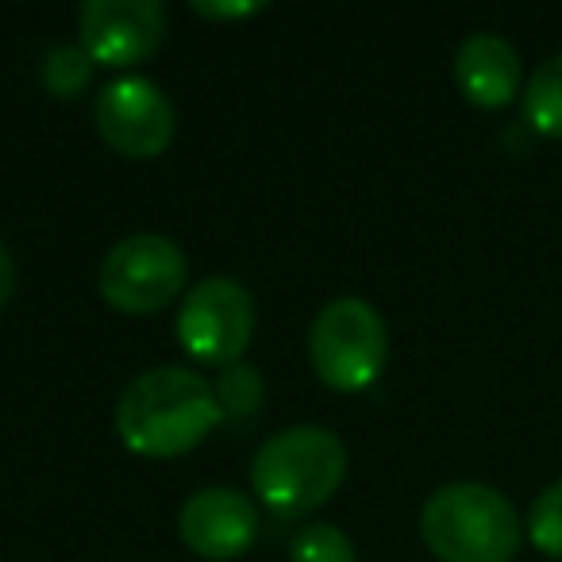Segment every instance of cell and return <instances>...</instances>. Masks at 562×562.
<instances>
[{
  "label": "cell",
  "mask_w": 562,
  "mask_h": 562,
  "mask_svg": "<svg viewBox=\"0 0 562 562\" xmlns=\"http://www.w3.org/2000/svg\"><path fill=\"white\" fill-rule=\"evenodd\" d=\"M224 420L204 374L189 367H155L124 385L116 401V431L127 451L147 459H178L193 451Z\"/></svg>",
  "instance_id": "6da1fadb"
},
{
  "label": "cell",
  "mask_w": 562,
  "mask_h": 562,
  "mask_svg": "<svg viewBox=\"0 0 562 562\" xmlns=\"http://www.w3.org/2000/svg\"><path fill=\"white\" fill-rule=\"evenodd\" d=\"M420 536L439 562H513L524 524L497 485L447 482L424 501Z\"/></svg>",
  "instance_id": "7a4b0ae2"
},
{
  "label": "cell",
  "mask_w": 562,
  "mask_h": 562,
  "mask_svg": "<svg viewBox=\"0 0 562 562\" xmlns=\"http://www.w3.org/2000/svg\"><path fill=\"white\" fill-rule=\"evenodd\" d=\"M347 474V447L336 431L321 424H293L270 436L250 462V485L270 513L305 516L316 513Z\"/></svg>",
  "instance_id": "3957f363"
},
{
  "label": "cell",
  "mask_w": 562,
  "mask_h": 562,
  "mask_svg": "<svg viewBox=\"0 0 562 562\" xmlns=\"http://www.w3.org/2000/svg\"><path fill=\"white\" fill-rule=\"evenodd\" d=\"M308 359L324 385L359 393L382 374L390 359V328L362 297H336L316 313L308 331Z\"/></svg>",
  "instance_id": "277c9868"
},
{
  "label": "cell",
  "mask_w": 562,
  "mask_h": 562,
  "mask_svg": "<svg viewBox=\"0 0 562 562\" xmlns=\"http://www.w3.org/2000/svg\"><path fill=\"white\" fill-rule=\"evenodd\" d=\"M189 278L186 250L158 232H139L120 239L116 247L104 255L97 285L101 297L109 301L116 313L127 316H150L166 308L181 293Z\"/></svg>",
  "instance_id": "5b68a950"
},
{
  "label": "cell",
  "mask_w": 562,
  "mask_h": 562,
  "mask_svg": "<svg viewBox=\"0 0 562 562\" xmlns=\"http://www.w3.org/2000/svg\"><path fill=\"white\" fill-rule=\"evenodd\" d=\"M258 308L243 281L204 278L186 293L178 308V339L196 362L232 367L255 336Z\"/></svg>",
  "instance_id": "8992f818"
},
{
  "label": "cell",
  "mask_w": 562,
  "mask_h": 562,
  "mask_svg": "<svg viewBox=\"0 0 562 562\" xmlns=\"http://www.w3.org/2000/svg\"><path fill=\"white\" fill-rule=\"evenodd\" d=\"M101 139L124 158H158L178 135V109L162 86L139 74L112 78L93 101Z\"/></svg>",
  "instance_id": "52a82bcc"
},
{
  "label": "cell",
  "mask_w": 562,
  "mask_h": 562,
  "mask_svg": "<svg viewBox=\"0 0 562 562\" xmlns=\"http://www.w3.org/2000/svg\"><path fill=\"white\" fill-rule=\"evenodd\" d=\"M81 50L93 63L124 70L150 58L166 40L162 0H86L78 9Z\"/></svg>",
  "instance_id": "ba28073f"
},
{
  "label": "cell",
  "mask_w": 562,
  "mask_h": 562,
  "mask_svg": "<svg viewBox=\"0 0 562 562\" xmlns=\"http://www.w3.org/2000/svg\"><path fill=\"white\" fill-rule=\"evenodd\" d=\"M181 543L209 562L239 559L258 539V508L232 485L196 490L178 513Z\"/></svg>",
  "instance_id": "9c48e42d"
},
{
  "label": "cell",
  "mask_w": 562,
  "mask_h": 562,
  "mask_svg": "<svg viewBox=\"0 0 562 562\" xmlns=\"http://www.w3.org/2000/svg\"><path fill=\"white\" fill-rule=\"evenodd\" d=\"M454 81L477 109H505L520 93V50L497 32H474L454 50Z\"/></svg>",
  "instance_id": "30bf717a"
},
{
  "label": "cell",
  "mask_w": 562,
  "mask_h": 562,
  "mask_svg": "<svg viewBox=\"0 0 562 562\" xmlns=\"http://www.w3.org/2000/svg\"><path fill=\"white\" fill-rule=\"evenodd\" d=\"M524 120L539 135L562 139V50L547 55L524 81Z\"/></svg>",
  "instance_id": "8fae6325"
},
{
  "label": "cell",
  "mask_w": 562,
  "mask_h": 562,
  "mask_svg": "<svg viewBox=\"0 0 562 562\" xmlns=\"http://www.w3.org/2000/svg\"><path fill=\"white\" fill-rule=\"evenodd\" d=\"M262 374L247 362H232L216 374L212 382V393H216V405H220V416L224 420H243L250 416L258 405H262Z\"/></svg>",
  "instance_id": "7c38bea8"
},
{
  "label": "cell",
  "mask_w": 562,
  "mask_h": 562,
  "mask_svg": "<svg viewBox=\"0 0 562 562\" xmlns=\"http://www.w3.org/2000/svg\"><path fill=\"white\" fill-rule=\"evenodd\" d=\"M89 78H93V58L86 55L81 47H50L47 58H43V86L50 89L63 101H74V97L86 93Z\"/></svg>",
  "instance_id": "4fadbf2b"
},
{
  "label": "cell",
  "mask_w": 562,
  "mask_h": 562,
  "mask_svg": "<svg viewBox=\"0 0 562 562\" xmlns=\"http://www.w3.org/2000/svg\"><path fill=\"white\" fill-rule=\"evenodd\" d=\"M290 562H359L355 543L336 524H305L293 536Z\"/></svg>",
  "instance_id": "5bb4252c"
},
{
  "label": "cell",
  "mask_w": 562,
  "mask_h": 562,
  "mask_svg": "<svg viewBox=\"0 0 562 562\" xmlns=\"http://www.w3.org/2000/svg\"><path fill=\"white\" fill-rule=\"evenodd\" d=\"M528 536L551 559H562V477H554L547 490L536 493L528 508Z\"/></svg>",
  "instance_id": "9a60e30c"
},
{
  "label": "cell",
  "mask_w": 562,
  "mask_h": 562,
  "mask_svg": "<svg viewBox=\"0 0 562 562\" xmlns=\"http://www.w3.org/2000/svg\"><path fill=\"white\" fill-rule=\"evenodd\" d=\"M262 9H266L262 0H235V4H216V0L209 4V0H193L196 16H209V20H247Z\"/></svg>",
  "instance_id": "2e32d148"
},
{
  "label": "cell",
  "mask_w": 562,
  "mask_h": 562,
  "mask_svg": "<svg viewBox=\"0 0 562 562\" xmlns=\"http://www.w3.org/2000/svg\"><path fill=\"white\" fill-rule=\"evenodd\" d=\"M12 285H16V262H12L9 247L0 243V308H4V301L12 297Z\"/></svg>",
  "instance_id": "e0dca14e"
}]
</instances>
